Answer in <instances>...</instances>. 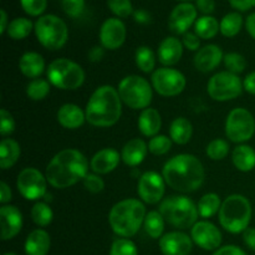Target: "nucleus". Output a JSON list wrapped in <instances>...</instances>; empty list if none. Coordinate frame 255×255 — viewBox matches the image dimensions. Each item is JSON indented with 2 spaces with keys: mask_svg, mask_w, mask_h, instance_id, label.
<instances>
[{
  "mask_svg": "<svg viewBox=\"0 0 255 255\" xmlns=\"http://www.w3.org/2000/svg\"><path fill=\"white\" fill-rule=\"evenodd\" d=\"M15 131V120L6 109L0 110V133L1 136H9Z\"/></svg>",
  "mask_w": 255,
  "mask_h": 255,
  "instance_id": "49530a36",
  "label": "nucleus"
},
{
  "mask_svg": "<svg viewBox=\"0 0 255 255\" xmlns=\"http://www.w3.org/2000/svg\"><path fill=\"white\" fill-rule=\"evenodd\" d=\"M1 239L10 241L20 233L22 228V214L15 206L5 204L0 208Z\"/></svg>",
  "mask_w": 255,
  "mask_h": 255,
  "instance_id": "6ab92c4d",
  "label": "nucleus"
},
{
  "mask_svg": "<svg viewBox=\"0 0 255 255\" xmlns=\"http://www.w3.org/2000/svg\"><path fill=\"white\" fill-rule=\"evenodd\" d=\"M223 202L221 201L219 196L217 193H207L199 199L198 204V213L202 218H211L216 216L219 211Z\"/></svg>",
  "mask_w": 255,
  "mask_h": 255,
  "instance_id": "72a5a7b5",
  "label": "nucleus"
},
{
  "mask_svg": "<svg viewBox=\"0 0 255 255\" xmlns=\"http://www.w3.org/2000/svg\"><path fill=\"white\" fill-rule=\"evenodd\" d=\"M224 59L223 50L214 44L206 45L197 51L194 56V66L201 72H211L219 66Z\"/></svg>",
  "mask_w": 255,
  "mask_h": 255,
  "instance_id": "aec40b11",
  "label": "nucleus"
},
{
  "mask_svg": "<svg viewBox=\"0 0 255 255\" xmlns=\"http://www.w3.org/2000/svg\"><path fill=\"white\" fill-rule=\"evenodd\" d=\"M183 46L191 51H198L201 49V37L196 32H186L183 35Z\"/></svg>",
  "mask_w": 255,
  "mask_h": 255,
  "instance_id": "09e8293b",
  "label": "nucleus"
},
{
  "mask_svg": "<svg viewBox=\"0 0 255 255\" xmlns=\"http://www.w3.org/2000/svg\"><path fill=\"white\" fill-rule=\"evenodd\" d=\"M166 191V181L163 176L153 171L144 172L138 179L137 193L142 202L147 204H157L162 201Z\"/></svg>",
  "mask_w": 255,
  "mask_h": 255,
  "instance_id": "4468645a",
  "label": "nucleus"
},
{
  "mask_svg": "<svg viewBox=\"0 0 255 255\" xmlns=\"http://www.w3.org/2000/svg\"><path fill=\"white\" fill-rule=\"evenodd\" d=\"M133 19H134V21L138 22V24L146 25V24H149V22H151L152 16H151V14L147 11V10L137 9L133 11Z\"/></svg>",
  "mask_w": 255,
  "mask_h": 255,
  "instance_id": "864d4df0",
  "label": "nucleus"
},
{
  "mask_svg": "<svg viewBox=\"0 0 255 255\" xmlns=\"http://www.w3.org/2000/svg\"><path fill=\"white\" fill-rule=\"evenodd\" d=\"M246 29L248 34L255 40V12L249 14L246 19Z\"/></svg>",
  "mask_w": 255,
  "mask_h": 255,
  "instance_id": "bf43d9fd",
  "label": "nucleus"
},
{
  "mask_svg": "<svg viewBox=\"0 0 255 255\" xmlns=\"http://www.w3.org/2000/svg\"><path fill=\"white\" fill-rule=\"evenodd\" d=\"M194 32L203 40L213 39L219 32L218 20L212 15H203L198 17L194 24Z\"/></svg>",
  "mask_w": 255,
  "mask_h": 255,
  "instance_id": "7c9ffc66",
  "label": "nucleus"
},
{
  "mask_svg": "<svg viewBox=\"0 0 255 255\" xmlns=\"http://www.w3.org/2000/svg\"><path fill=\"white\" fill-rule=\"evenodd\" d=\"M197 10L204 15H211L216 10V1L214 0H196Z\"/></svg>",
  "mask_w": 255,
  "mask_h": 255,
  "instance_id": "8fccbe9b",
  "label": "nucleus"
},
{
  "mask_svg": "<svg viewBox=\"0 0 255 255\" xmlns=\"http://www.w3.org/2000/svg\"><path fill=\"white\" fill-rule=\"evenodd\" d=\"M243 81L238 75L229 71H221L213 75L207 85V92L214 101L226 102L237 99L243 92Z\"/></svg>",
  "mask_w": 255,
  "mask_h": 255,
  "instance_id": "9d476101",
  "label": "nucleus"
},
{
  "mask_svg": "<svg viewBox=\"0 0 255 255\" xmlns=\"http://www.w3.org/2000/svg\"><path fill=\"white\" fill-rule=\"evenodd\" d=\"M47 183L46 176L34 167L22 169L16 179L17 191L27 201H39L46 196Z\"/></svg>",
  "mask_w": 255,
  "mask_h": 255,
  "instance_id": "ddd939ff",
  "label": "nucleus"
},
{
  "mask_svg": "<svg viewBox=\"0 0 255 255\" xmlns=\"http://www.w3.org/2000/svg\"><path fill=\"white\" fill-rule=\"evenodd\" d=\"M223 61L227 71L232 72V74H242L247 67L246 57L238 52H228V54L224 55Z\"/></svg>",
  "mask_w": 255,
  "mask_h": 255,
  "instance_id": "a19ab883",
  "label": "nucleus"
},
{
  "mask_svg": "<svg viewBox=\"0 0 255 255\" xmlns=\"http://www.w3.org/2000/svg\"><path fill=\"white\" fill-rule=\"evenodd\" d=\"M148 153V144L142 138L129 139L124 146L121 158L125 164L129 167H137L144 161Z\"/></svg>",
  "mask_w": 255,
  "mask_h": 255,
  "instance_id": "b1692460",
  "label": "nucleus"
},
{
  "mask_svg": "<svg viewBox=\"0 0 255 255\" xmlns=\"http://www.w3.org/2000/svg\"><path fill=\"white\" fill-rule=\"evenodd\" d=\"M4 255H17V254H15V253H5Z\"/></svg>",
  "mask_w": 255,
  "mask_h": 255,
  "instance_id": "e2e57ef3",
  "label": "nucleus"
},
{
  "mask_svg": "<svg viewBox=\"0 0 255 255\" xmlns=\"http://www.w3.org/2000/svg\"><path fill=\"white\" fill-rule=\"evenodd\" d=\"M61 6L69 17H79L85 10V0H61Z\"/></svg>",
  "mask_w": 255,
  "mask_h": 255,
  "instance_id": "a18cd8bd",
  "label": "nucleus"
},
{
  "mask_svg": "<svg viewBox=\"0 0 255 255\" xmlns=\"http://www.w3.org/2000/svg\"><path fill=\"white\" fill-rule=\"evenodd\" d=\"M34 30L37 41L50 51H57L64 47L69 39L66 22L54 14L40 16L35 22Z\"/></svg>",
  "mask_w": 255,
  "mask_h": 255,
  "instance_id": "0eeeda50",
  "label": "nucleus"
},
{
  "mask_svg": "<svg viewBox=\"0 0 255 255\" xmlns=\"http://www.w3.org/2000/svg\"><path fill=\"white\" fill-rule=\"evenodd\" d=\"M243 87L248 94L255 95V71H252L246 76L243 81Z\"/></svg>",
  "mask_w": 255,
  "mask_h": 255,
  "instance_id": "4d7b16f0",
  "label": "nucleus"
},
{
  "mask_svg": "<svg viewBox=\"0 0 255 255\" xmlns=\"http://www.w3.org/2000/svg\"><path fill=\"white\" fill-rule=\"evenodd\" d=\"M232 161L238 171H253L255 168V149L248 144H239L232 153Z\"/></svg>",
  "mask_w": 255,
  "mask_h": 255,
  "instance_id": "cd10ccee",
  "label": "nucleus"
},
{
  "mask_svg": "<svg viewBox=\"0 0 255 255\" xmlns=\"http://www.w3.org/2000/svg\"><path fill=\"white\" fill-rule=\"evenodd\" d=\"M10 21L7 20V14L4 9L0 10V32L1 34H5L7 30V26H9Z\"/></svg>",
  "mask_w": 255,
  "mask_h": 255,
  "instance_id": "052dcab7",
  "label": "nucleus"
},
{
  "mask_svg": "<svg viewBox=\"0 0 255 255\" xmlns=\"http://www.w3.org/2000/svg\"><path fill=\"white\" fill-rule=\"evenodd\" d=\"M110 255H138L136 244L128 238H119L112 243Z\"/></svg>",
  "mask_w": 255,
  "mask_h": 255,
  "instance_id": "79ce46f5",
  "label": "nucleus"
},
{
  "mask_svg": "<svg viewBox=\"0 0 255 255\" xmlns=\"http://www.w3.org/2000/svg\"><path fill=\"white\" fill-rule=\"evenodd\" d=\"M193 241L182 232H171L159 239V249L163 255H189Z\"/></svg>",
  "mask_w": 255,
  "mask_h": 255,
  "instance_id": "a211bd4d",
  "label": "nucleus"
},
{
  "mask_svg": "<svg viewBox=\"0 0 255 255\" xmlns=\"http://www.w3.org/2000/svg\"><path fill=\"white\" fill-rule=\"evenodd\" d=\"M105 56V49L102 46H94L89 51V60L92 62L101 61Z\"/></svg>",
  "mask_w": 255,
  "mask_h": 255,
  "instance_id": "13d9d810",
  "label": "nucleus"
},
{
  "mask_svg": "<svg viewBox=\"0 0 255 255\" xmlns=\"http://www.w3.org/2000/svg\"><path fill=\"white\" fill-rule=\"evenodd\" d=\"M154 91L163 97H174L182 94L187 86L186 76L181 71L171 67L154 70L151 77Z\"/></svg>",
  "mask_w": 255,
  "mask_h": 255,
  "instance_id": "f8f14e48",
  "label": "nucleus"
},
{
  "mask_svg": "<svg viewBox=\"0 0 255 255\" xmlns=\"http://www.w3.org/2000/svg\"><path fill=\"white\" fill-rule=\"evenodd\" d=\"M31 219L37 227H47L54 219V212L49 204L36 202L31 208Z\"/></svg>",
  "mask_w": 255,
  "mask_h": 255,
  "instance_id": "e433bc0d",
  "label": "nucleus"
},
{
  "mask_svg": "<svg viewBox=\"0 0 255 255\" xmlns=\"http://www.w3.org/2000/svg\"><path fill=\"white\" fill-rule=\"evenodd\" d=\"M164 221L177 229H189L198 222V207L186 196H171L159 204Z\"/></svg>",
  "mask_w": 255,
  "mask_h": 255,
  "instance_id": "423d86ee",
  "label": "nucleus"
},
{
  "mask_svg": "<svg viewBox=\"0 0 255 255\" xmlns=\"http://www.w3.org/2000/svg\"><path fill=\"white\" fill-rule=\"evenodd\" d=\"M243 26V16L239 11H232L224 15L219 22V31L226 37H234L241 32Z\"/></svg>",
  "mask_w": 255,
  "mask_h": 255,
  "instance_id": "2f4dec72",
  "label": "nucleus"
},
{
  "mask_svg": "<svg viewBox=\"0 0 255 255\" xmlns=\"http://www.w3.org/2000/svg\"><path fill=\"white\" fill-rule=\"evenodd\" d=\"M134 61L141 71L149 74L156 67V55L152 51L151 47L139 46L134 52Z\"/></svg>",
  "mask_w": 255,
  "mask_h": 255,
  "instance_id": "c9c22d12",
  "label": "nucleus"
},
{
  "mask_svg": "<svg viewBox=\"0 0 255 255\" xmlns=\"http://www.w3.org/2000/svg\"><path fill=\"white\" fill-rule=\"evenodd\" d=\"M34 26L31 20L27 17H16L10 21L6 34L12 40H22L29 36Z\"/></svg>",
  "mask_w": 255,
  "mask_h": 255,
  "instance_id": "f704fd0d",
  "label": "nucleus"
},
{
  "mask_svg": "<svg viewBox=\"0 0 255 255\" xmlns=\"http://www.w3.org/2000/svg\"><path fill=\"white\" fill-rule=\"evenodd\" d=\"M86 121L95 127H111L120 121L122 100L119 91L111 85L97 87L87 101Z\"/></svg>",
  "mask_w": 255,
  "mask_h": 255,
  "instance_id": "7ed1b4c3",
  "label": "nucleus"
},
{
  "mask_svg": "<svg viewBox=\"0 0 255 255\" xmlns=\"http://www.w3.org/2000/svg\"><path fill=\"white\" fill-rule=\"evenodd\" d=\"M138 129L143 136L154 137L158 134L159 129L162 127V117L156 109H146L142 110L141 115L138 117Z\"/></svg>",
  "mask_w": 255,
  "mask_h": 255,
  "instance_id": "bb28decb",
  "label": "nucleus"
},
{
  "mask_svg": "<svg viewBox=\"0 0 255 255\" xmlns=\"http://www.w3.org/2000/svg\"><path fill=\"white\" fill-rule=\"evenodd\" d=\"M255 133V119L251 111L238 107L229 112L226 121V136L234 143H244Z\"/></svg>",
  "mask_w": 255,
  "mask_h": 255,
  "instance_id": "9b49d317",
  "label": "nucleus"
},
{
  "mask_svg": "<svg viewBox=\"0 0 255 255\" xmlns=\"http://www.w3.org/2000/svg\"><path fill=\"white\" fill-rule=\"evenodd\" d=\"M120 156L119 151L115 148H104L94 154L90 162L92 172L96 174H107L110 172L115 171L117 166L120 164Z\"/></svg>",
  "mask_w": 255,
  "mask_h": 255,
  "instance_id": "4be33fe9",
  "label": "nucleus"
},
{
  "mask_svg": "<svg viewBox=\"0 0 255 255\" xmlns=\"http://www.w3.org/2000/svg\"><path fill=\"white\" fill-rule=\"evenodd\" d=\"M243 241L251 251L255 252V228H247L243 232Z\"/></svg>",
  "mask_w": 255,
  "mask_h": 255,
  "instance_id": "5fc2aeb1",
  "label": "nucleus"
},
{
  "mask_svg": "<svg viewBox=\"0 0 255 255\" xmlns=\"http://www.w3.org/2000/svg\"><path fill=\"white\" fill-rule=\"evenodd\" d=\"M197 10L196 5L191 2H181L173 7L168 17V27L173 34L184 35L188 32L189 27L197 21Z\"/></svg>",
  "mask_w": 255,
  "mask_h": 255,
  "instance_id": "f3484780",
  "label": "nucleus"
},
{
  "mask_svg": "<svg viewBox=\"0 0 255 255\" xmlns=\"http://www.w3.org/2000/svg\"><path fill=\"white\" fill-rule=\"evenodd\" d=\"M252 204L242 194H232L223 201L219 211V223L222 228L232 234L243 233L252 221Z\"/></svg>",
  "mask_w": 255,
  "mask_h": 255,
  "instance_id": "39448f33",
  "label": "nucleus"
},
{
  "mask_svg": "<svg viewBox=\"0 0 255 255\" xmlns=\"http://www.w3.org/2000/svg\"><path fill=\"white\" fill-rule=\"evenodd\" d=\"M47 80L60 90H77L84 85V69L77 62L69 59H56L47 66Z\"/></svg>",
  "mask_w": 255,
  "mask_h": 255,
  "instance_id": "6e6552de",
  "label": "nucleus"
},
{
  "mask_svg": "<svg viewBox=\"0 0 255 255\" xmlns=\"http://www.w3.org/2000/svg\"><path fill=\"white\" fill-rule=\"evenodd\" d=\"M51 247L49 233L44 229H35L27 236L25 241V254L26 255H47Z\"/></svg>",
  "mask_w": 255,
  "mask_h": 255,
  "instance_id": "393cba45",
  "label": "nucleus"
},
{
  "mask_svg": "<svg viewBox=\"0 0 255 255\" xmlns=\"http://www.w3.org/2000/svg\"><path fill=\"white\" fill-rule=\"evenodd\" d=\"M172 139L171 137H167L164 134H157L149 139L148 151L154 156H163L168 153L172 148Z\"/></svg>",
  "mask_w": 255,
  "mask_h": 255,
  "instance_id": "ea45409f",
  "label": "nucleus"
},
{
  "mask_svg": "<svg viewBox=\"0 0 255 255\" xmlns=\"http://www.w3.org/2000/svg\"><path fill=\"white\" fill-rule=\"evenodd\" d=\"M213 255H248V254H247L243 249L239 248V247L226 246L217 249V251L213 253Z\"/></svg>",
  "mask_w": 255,
  "mask_h": 255,
  "instance_id": "603ef678",
  "label": "nucleus"
},
{
  "mask_svg": "<svg viewBox=\"0 0 255 255\" xmlns=\"http://www.w3.org/2000/svg\"><path fill=\"white\" fill-rule=\"evenodd\" d=\"M19 69L24 76L29 79H37L45 70V60L35 51H27L20 57Z\"/></svg>",
  "mask_w": 255,
  "mask_h": 255,
  "instance_id": "a878e982",
  "label": "nucleus"
},
{
  "mask_svg": "<svg viewBox=\"0 0 255 255\" xmlns=\"http://www.w3.org/2000/svg\"><path fill=\"white\" fill-rule=\"evenodd\" d=\"M50 87H51V84L49 80L35 79L27 84L26 96L32 101H41L46 99L47 95L50 94Z\"/></svg>",
  "mask_w": 255,
  "mask_h": 255,
  "instance_id": "4c0bfd02",
  "label": "nucleus"
},
{
  "mask_svg": "<svg viewBox=\"0 0 255 255\" xmlns=\"http://www.w3.org/2000/svg\"><path fill=\"white\" fill-rule=\"evenodd\" d=\"M162 176L167 186L181 193H191L203 184L204 167L193 154H177L166 162Z\"/></svg>",
  "mask_w": 255,
  "mask_h": 255,
  "instance_id": "f03ea898",
  "label": "nucleus"
},
{
  "mask_svg": "<svg viewBox=\"0 0 255 255\" xmlns=\"http://www.w3.org/2000/svg\"><path fill=\"white\" fill-rule=\"evenodd\" d=\"M193 134V126L186 117H177L169 127V137L177 144H187Z\"/></svg>",
  "mask_w": 255,
  "mask_h": 255,
  "instance_id": "c85d7f7f",
  "label": "nucleus"
},
{
  "mask_svg": "<svg viewBox=\"0 0 255 255\" xmlns=\"http://www.w3.org/2000/svg\"><path fill=\"white\" fill-rule=\"evenodd\" d=\"M11 196L12 193L10 187L7 186L5 182H1V183H0V203H1L2 206L9 203V202L11 201Z\"/></svg>",
  "mask_w": 255,
  "mask_h": 255,
  "instance_id": "6e6d98bb",
  "label": "nucleus"
},
{
  "mask_svg": "<svg viewBox=\"0 0 255 255\" xmlns=\"http://www.w3.org/2000/svg\"><path fill=\"white\" fill-rule=\"evenodd\" d=\"M146 216V207L139 199L127 198L112 207L109 223L115 234L121 238H131L139 231Z\"/></svg>",
  "mask_w": 255,
  "mask_h": 255,
  "instance_id": "20e7f679",
  "label": "nucleus"
},
{
  "mask_svg": "<svg viewBox=\"0 0 255 255\" xmlns=\"http://www.w3.org/2000/svg\"><path fill=\"white\" fill-rule=\"evenodd\" d=\"M107 6L117 17H128L134 11L131 0H107Z\"/></svg>",
  "mask_w": 255,
  "mask_h": 255,
  "instance_id": "37998d69",
  "label": "nucleus"
},
{
  "mask_svg": "<svg viewBox=\"0 0 255 255\" xmlns=\"http://www.w3.org/2000/svg\"><path fill=\"white\" fill-rule=\"evenodd\" d=\"M153 87L144 77L129 75L121 80L117 91L122 102L132 110H146L152 102Z\"/></svg>",
  "mask_w": 255,
  "mask_h": 255,
  "instance_id": "1a4fd4ad",
  "label": "nucleus"
},
{
  "mask_svg": "<svg viewBox=\"0 0 255 255\" xmlns=\"http://www.w3.org/2000/svg\"><path fill=\"white\" fill-rule=\"evenodd\" d=\"M22 10L30 16H42L46 10L47 0H20Z\"/></svg>",
  "mask_w": 255,
  "mask_h": 255,
  "instance_id": "c03bdc74",
  "label": "nucleus"
},
{
  "mask_svg": "<svg viewBox=\"0 0 255 255\" xmlns=\"http://www.w3.org/2000/svg\"><path fill=\"white\" fill-rule=\"evenodd\" d=\"M191 238L204 251H217L221 248L222 233L213 223L199 221L191 228Z\"/></svg>",
  "mask_w": 255,
  "mask_h": 255,
  "instance_id": "dca6fc26",
  "label": "nucleus"
},
{
  "mask_svg": "<svg viewBox=\"0 0 255 255\" xmlns=\"http://www.w3.org/2000/svg\"><path fill=\"white\" fill-rule=\"evenodd\" d=\"M89 174V161L84 153L75 148H66L55 154L47 164L46 176L50 186L65 189L84 181Z\"/></svg>",
  "mask_w": 255,
  "mask_h": 255,
  "instance_id": "f257e3e1",
  "label": "nucleus"
},
{
  "mask_svg": "<svg viewBox=\"0 0 255 255\" xmlns=\"http://www.w3.org/2000/svg\"><path fill=\"white\" fill-rule=\"evenodd\" d=\"M56 119L57 122L64 128L76 129L85 124V121H86V114L77 105L65 104L57 111Z\"/></svg>",
  "mask_w": 255,
  "mask_h": 255,
  "instance_id": "5701e85b",
  "label": "nucleus"
},
{
  "mask_svg": "<svg viewBox=\"0 0 255 255\" xmlns=\"http://www.w3.org/2000/svg\"><path fill=\"white\" fill-rule=\"evenodd\" d=\"M21 154L20 144L12 138H4L0 143V166L2 169H9L14 166Z\"/></svg>",
  "mask_w": 255,
  "mask_h": 255,
  "instance_id": "c756f323",
  "label": "nucleus"
},
{
  "mask_svg": "<svg viewBox=\"0 0 255 255\" xmlns=\"http://www.w3.org/2000/svg\"><path fill=\"white\" fill-rule=\"evenodd\" d=\"M164 223L166 221H164L163 216L159 213V211H151L149 213H147L146 218H144V231L152 239H161L163 237Z\"/></svg>",
  "mask_w": 255,
  "mask_h": 255,
  "instance_id": "473e14b6",
  "label": "nucleus"
},
{
  "mask_svg": "<svg viewBox=\"0 0 255 255\" xmlns=\"http://www.w3.org/2000/svg\"><path fill=\"white\" fill-rule=\"evenodd\" d=\"M82 182H84L85 188L89 192H91V193H100L105 188V182L100 177V174L89 173Z\"/></svg>",
  "mask_w": 255,
  "mask_h": 255,
  "instance_id": "de8ad7c7",
  "label": "nucleus"
},
{
  "mask_svg": "<svg viewBox=\"0 0 255 255\" xmlns=\"http://www.w3.org/2000/svg\"><path fill=\"white\" fill-rule=\"evenodd\" d=\"M126 25L120 17H109L100 27V42L106 50H117L126 40Z\"/></svg>",
  "mask_w": 255,
  "mask_h": 255,
  "instance_id": "2eb2a0df",
  "label": "nucleus"
},
{
  "mask_svg": "<svg viewBox=\"0 0 255 255\" xmlns=\"http://www.w3.org/2000/svg\"><path fill=\"white\" fill-rule=\"evenodd\" d=\"M183 55V42L176 36H167L159 42L157 57L164 67H169L179 62Z\"/></svg>",
  "mask_w": 255,
  "mask_h": 255,
  "instance_id": "412c9836",
  "label": "nucleus"
},
{
  "mask_svg": "<svg viewBox=\"0 0 255 255\" xmlns=\"http://www.w3.org/2000/svg\"><path fill=\"white\" fill-rule=\"evenodd\" d=\"M206 153L212 161H222L226 158L229 153V143L226 139L216 138L206 148Z\"/></svg>",
  "mask_w": 255,
  "mask_h": 255,
  "instance_id": "58836bf2",
  "label": "nucleus"
},
{
  "mask_svg": "<svg viewBox=\"0 0 255 255\" xmlns=\"http://www.w3.org/2000/svg\"><path fill=\"white\" fill-rule=\"evenodd\" d=\"M178 1H182V2H189L191 0H178Z\"/></svg>",
  "mask_w": 255,
  "mask_h": 255,
  "instance_id": "680f3d73",
  "label": "nucleus"
},
{
  "mask_svg": "<svg viewBox=\"0 0 255 255\" xmlns=\"http://www.w3.org/2000/svg\"><path fill=\"white\" fill-rule=\"evenodd\" d=\"M229 4L238 11H247L255 7V0H229Z\"/></svg>",
  "mask_w": 255,
  "mask_h": 255,
  "instance_id": "3c124183",
  "label": "nucleus"
}]
</instances>
